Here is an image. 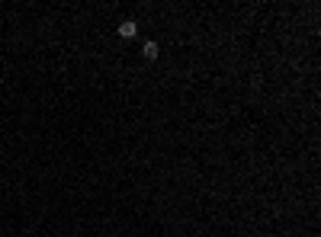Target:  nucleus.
Segmentation results:
<instances>
[{"mask_svg":"<svg viewBox=\"0 0 321 237\" xmlns=\"http://www.w3.org/2000/svg\"><path fill=\"white\" fill-rule=\"evenodd\" d=\"M135 32H138V26H135L132 19H126V23H119V39H135Z\"/></svg>","mask_w":321,"mask_h":237,"instance_id":"1","label":"nucleus"},{"mask_svg":"<svg viewBox=\"0 0 321 237\" xmlns=\"http://www.w3.org/2000/svg\"><path fill=\"white\" fill-rule=\"evenodd\" d=\"M141 55H145L148 61H154L161 55V48H158V42H145V48H141Z\"/></svg>","mask_w":321,"mask_h":237,"instance_id":"2","label":"nucleus"}]
</instances>
